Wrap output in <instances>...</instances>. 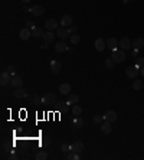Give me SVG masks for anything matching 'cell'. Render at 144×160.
I'll return each mask as SVG.
<instances>
[{"label": "cell", "mask_w": 144, "mask_h": 160, "mask_svg": "<svg viewBox=\"0 0 144 160\" xmlns=\"http://www.w3.org/2000/svg\"><path fill=\"white\" fill-rule=\"evenodd\" d=\"M111 59H112L115 64L124 62V59H125V54H124V51H122V49H115V51H112Z\"/></svg>", "instance_id": "cell-1"}, {"label": "cell", "mask_w": 144, "mask_h": 160, "mask_svg": "<svg viewBox=\"0 0 144 160\" xmlns=\"http://www.w3.org/2000/svg\"><path fill=\"white\" fill-rule=\"evenodd\" d=\"M55 102H56V95H55V94H52V92L45 94V95H43V98H42V104H46V105H53Z\"/></svg>", "instance_id": "cell-2"}, {"label": "cell", "mask_w": 144, "mask_h": 160, "mask_svg": "<svg viewBox=\"0 0 144 160\" xmlns=\"http://www.w3.org/2000/svg\"><path fill=\"white\" fill-rule=\"evenodd\" d=\"M10 81H12V74H10V72H7V71L2 72V77H0V84H2V85L5 87V85L10 84Z\"/></svg>", "instance_id": "cell-3"}, {"label": "cell", "mask_w": 144, "mask_h": 160, "mask_svg": "<svg viewBox=\"0 0 144 160\" xmlns=\"http://www.w3.org/2000/svg\"><path fill=\"white\" fill-rule=\"evenodd\" d=\"M29 12H30L33 16H41V15L45 13V7H43L42 5H36V6H32Z\"/></svg>", "instance_id": "cell-4"}, {"label": "cell", "mask_w": 144, "mask_h": 160, "mask_svg": "<svg viewBox=\"0 0 144 160\" xmlns=\"http://www.w3.org/2000/svg\"><path fill=\"white\" fill-rule=\"evenodd\" d=\"M125 72L130 79H137V77H138V68H135V66H128L125 69Z\"/></svg>", "instance_id": "cell-5"}, {"label": "cell", "mask_w": 144, "mask_h": 160, "mask_svg": "<svg viewBox=\"0 0 144 160\" xmlns=\"http://www.w3.org/2000/svg\"><path fill=\"white\" fill-rule=\"evenodd\" d=\"M56 36H58L61 41H64V39H66V38L69 36V31H68L66 28H64V26H62V28H58V29H56Z\"/></svg>", "instance_id": "cell-6"}, {"label": "cell", "mask_w": 144, "mask_h": 160, "mask_svg": "<svg viewBox=\"0 0 144 160\" xmlns=\"http://www.w3.org/2000/svg\"><path fill=\"white\" fill-rule=\"evenodd\" d=\"M82 150H84V143L82 141H75V143L71 144V151L79 154V153H82Z\"/></svg>", "instance_id": "cell-7"}, {"label": "cell", "mask_w": 144, "mask_h": 160, "mask_svg": "<svg viewBox=\"0 0 144 160\" xmlns=\"http://www.w3.org/2000/svg\"><path fill=\"white\" fill-rule=\"evenodd\" d=\"M45 28H46L48 31H56V29H58V22H56L55 19H48V20L45 22Z\"/></svg>", "instance_id": "cell-8"}, {"label": "cell", "mask_w": 144, "mask_h": 160, "mask_svg": "<svg viewBox=\"0 0 144 160\" xmlns=\"http://www.w3.org/2000/svg\"><path fill=\"white\" fill-rule=\"evenodd\" d=\"M122 51H128L130 48H131V42H130V39L128 38H121L120 39V45H118Z\"/></svg>", "instance_id": "cell-9"}, {"label": "cell", "mask_w": 144, "mask_h": 160, "mask_svg": "<svg viewBox=\"0 0 144 160\" xmlns=\"http://www.w3.org/2000/svg\"><path fill=\"white\" fill-rule=\"evenodd\" d=\"M104 118H105V121L114 123V121L117 120V113H115V111H112V110H108V111L104 114Z\"/></svg>", "instance_id": "cell-10"}, {"label": "cell", "mask_w": 144, "mask_h": 160, "mask_svg": "<svg viewBox=\"0 0 144 160\" xmlns=\"http://www.w3.org/2000/svg\"><path fill=\"white\" fill-rule=\"evenodd\" d=\"M55 51L59 52V54H62V52H66V51H68V46H66V43H65L64 41H59V42L55 43Z\"/></svg>", "instance_id": "cell-11"}, {"label": "cell", "mask_w": 144, "mask_h": 160, "mask_svg": "<svg viewBox=\"0 0 144 160\" xmlns=\"http://www.w3.org/2000/svg\"><path fill=\"white\" fill-rule=\"evenodd\" d=\"M61 69H62V64H61L59 61H52V62H51V71H52L53 74H59Z\"/></svg>", "instance_id": "cell-12"}, {"label": "cell", "mask_w": 144, "mask_h": 160, "mask_svg": "<svg viewBox=\"0 0 144 160\" xmlns=\"http://www.w3.org/2000/svg\"><path fill=\"white\" fill-rule=\"evenodd\" d=\"M22 78L18 75V74H13L12 75V81H10V85H13L15 88H18V87H22Z\"/></svg>", "instance_id": "cell-13"}, {"label": "cell", "mask_w": 144, "mask_h": 160, "mask_svg": "<svg viewBox=\"0 0 144 160\" xmlns=\"http://www.w3.org/2000/svg\"><path fill=\"white\" fill-rule=\"evenodd\" d=\"M26 95H28V92H26L22 87H18V88L13 91V97H15V98H25Z\"/></svg>", "instance_id": "cell-14"}, {"label": "cell", "mask_w": 144, "mask_h": 160, "mask_svg": "<svg viewBox=\"0 0 144 160\" xmlns=\"http://www.w3.org/2000/svg\"><path fill=\"white\" fill-rule=\"evenodd\" d=\"M19 36H20V39H22V41H28V39L32 36V31H30V29H28V28H25V29H22V31H20Z\"/></svg>", "instance_id": "cell-15"}, {"label": "cell", "mask_w": 144, "mask_h": 160, "mask_svg": "<svg viewBox=\"0 0 144 160\" xmlns=\"http://www.w3.org/2000/svg\"><path fill=\"white\" fill-rule=\"evenodd\" d=\"M101 130H102V133L110 134V133L112 131V123H110V121H104V123L101 124Z\"/></svg>", "instance_id": "cell-16"}, {"label": "cell", "mask_w": 144, "mask_h": 160, "mask_svg": "<svg viewBox=\"0 0 144 160\" xmlns=\"http://www.w3.org/2000/svg\"><path fill=\"white\" fill-rule=\"evenodd\" d=\"M71 25H72V16H71V15H65V16L62 18V20H61V26L68 28V26H71Z\"/></svg>", "instance_id": "cell-17"}, {"label": "cell", "mask_w": 144, "mask_h": 160, "mask_svg": "<svg viewBox=\"0 0 144 160\" xmlns=\"http://www.w3.org/2000/svg\"><path fill=\"white\" fill-rule=\"evenodd\" d=\"M118 45H120V42H118L117 39H114V38H110V39L107 41V48H110L111 51H115Z\"/></svg>", "instance_id": "cell-18"}, {"label": "cell", "mask_w": 144, "mask_h": 160, "mask_svg": "<svg viewBox=\"0 0 144 160\" xmlns=\"http://www.w3.org/2000/svg\"><path fill=\"white\" fill-rule=\"evenodd\" d=\"M94 45H95V49H97V51H99V52H102V51L107 48V42H104L102 39H97Z\"/></svg>", "instance_id": "cell-19"}, {"label": "cell", "mask_w": 144, "mask_h": 160, "mask_svg": "<svg viewBox=\"0 0 144 160\" xmlns=\"http://www.w3.org/2000/svg\"><path fill=\"white\" fill-rule=\"evenodd\" d=\"M55 36H56V33H53L52 31H48V32L43 33V39H45V42H49V43L55 39Z\"/></svg>", "instance_id": "cell-20"}, {"label": "cell", "mask_w": 144, "mask_h": 160, "mask_svg": "<svg viewBox=\"0 0 144 160\" xmlns=\"http://www.w3.org/2000/svg\"><path fill=\"white\" fill-rule=\"evenodd\" d=\"M43 29L42 28H39V26H35L33 29H32V36H35V38H41V36H43Z\"/></svg>", "instance_id": "cell-21"}, {"label": "cell", "mask_w": 144, "mask_h": 160, "mask_svg": "<svg viewBox=\"0 0 144 160\" xmlns=\"http://www.w3.org/2000/svg\"><path fill=\"white\" fill-rule=\"evenodd\" d=\"M59 92H61V94H65V95L69 94V92H71V85L66 84V82H65V84H61V85H59Z\"/></svg>", "instance_id": "cell-22"}, {"label": "cell", "mask_w": 144, "mask_h": 160, "mask_svg": "<svg viewBox=\"0 0 144 160\" xmlns=\"http://www.w3.org/2000/svg\"><path fill=\"white\" fill-rule=\"evenodd\" d=\"M133 46H134L135 49H141V48L144 46V39H143V38H137V39H134Z\"/></svg>", "instance_id": "cell-23"}, {"label": "cell", "mask_w": 144, "mask_h": 160, "mask_svg": "<svg viewBox=\"0 0 144 160\" xmlns=\"http://www.w3.org/2000/svg\"><path fill=\"white\" fill-rule=\"evenodd\" d=\"M78 101H79V97L76 95V94H68V104H78Z\"/></svg>", "instance_id": "cell-24"}, {"label": "cell", "mask_w": 144, "mask_h": 160, "mask_svg": "<svg viewBox=\"0 0 144 160\" xmlns=\"http://www.w3.org/2000/svg\"><path fill=\"white\" fill-rule=\"evenodd\" d=\"M84 125V120L78 115V117H75V120H74V127H76V128H81Z\"/></svg>", "instance_id": "cell-25"}, {"label": "cell", "mask_w": 144, "mask_h": 160, "mask_svg": "<svg viewBox=\"0 0 144 160\" xmlns=\"http://www.w3.org/2000/svg\"><path fill=\"white\" fill-rule=\"evenodd\" d=\"M81 113H82V108H81L78 104H75V105L72 107V114H74L75 117H78V115H81Z\"/></svg>", "instance_id": "cell-26"}, {"label": "cell", "mask_w": 144, "mask_h": 160, "mask_svg": "<svg viewBox=\"0 0 144 160\" xmlns=\"http://www.w3.org/2000/svg\"><path fill=\"white\" fill-rule=\"evenodd\" d=\"M35 157H36V160H45V159L48 157V153H46V151H43V150H41V151H38V153H36V156H35Z\"/></svg>", "instance_id": "cell-27"}, {"label": "cell", "mask_w": 144, "mask_h": 160, "mask_svg": "<svg viewBox=\"0 0 144 160\" xmlns=\"http://www.w3.org/2000/svg\"><path fill=\"white\" fill-rule=\"evenodd\" d=\"M79 41H81V38H79V35H78L76 32L71 35V42H72L74 45H76V43H79Z\"/></svg>", "instance_id": "cell-28"}, {"label": "cell", "mask_w": 144, "mask_h": 160, "mask_svg": "<svg viewBox=\"0 0 144 160\" xmlns=\"http://www.w3.org/2000/svg\"><path fill=\"white\" fill-rule=\"evenodd\" d=\"M104 64H105V68H107V69H112V68H114V64H115V62H114V61H112L111 58H107Z\"/></svg>", "instance_id": "cell-29"}, {"label": "cell", "mask_w": 144, "mask_h": 160, "mask_svg": "<svg viewBox=\"0 0 144 160\" xmlns=\"http://www.w3.org/2000/svg\"><path fill=\"white\" fill-rule=\"evenodd\" d=\"M133 88H134V89H137V91H138V89H141V88H143V81L135 79V81L133 82Z\"/></svg>", "instance_id": "cell-30"}, {"label": "cell", "mask_w": 144, "mask_h": 160, "mask_svg": "<svg viewBox=\"0 0 144 160\" xmlns=\"http://www.w3.org/2000/svg\"><path fill=\"white\" fill-rule=\"evenodd\" d=\"M140 66H144V58L143 56L135 58V68H140Z\"/></svg>", "instance_id": "cell-31"}, {"label": "cell", "mask_w": 144, "mask_h": 160, "mask_svg": "<svg viewBox=\"0 0 144 160\" xmlns=\"http://www.w3.org/2000/svg\"><path fill=\"white\" fill-rule=\"evenodd\" d=\"M41 144H42L43 147H48V146L51 144V138H49L48 136H45V137H42V140H41Z\"/></svg>", "instance_id": "cell-32"}, {"label": "cell", "mask_w": 144, "mask_h": 160, "mask_svg": "<svg viewBox=\"0 0 144 160\" xmlns=\"http://www.w3.org/2000/svg\"><path fill=\"white\" fill-rule=\"evenodd\" d=\"M104 121H105L104 115H95L94 117V123H97V124H102Z\"/></svg>", "instance_id": "cell-33"}, {"label": "cell", "mask_w": 144, "mask_h": 160, "mask_svg": "<svg viewBox=\"0 0 144 160\" xmlns=\"http://www.w3.org/2000/svg\"><path fill=\"white\" fill-rule=\"evenodd\" d=\"M32 102H33L35 105H41V104H42V98H41L39 95H35V97H33V101H32Z\"/></svg>", "instance_id": "cell-34"}, {"label": "cell", "mask_w": 144, "mask_h": 160, "mask_svg": "<svg viewBox=\"0 0 144 160\" xmlns=\"http://www.w3.org/2000/svg\"><path fill=\"white\" fill-rule=\"evenodd\" d=\"M61 148H62V151H65V153H68V151H71V146H68L66 143H64Z\"/></svg>", "instance_id": "cell-35"}, {"label": "cell", "mask_w": 144, "mask_h": 160, "mask_svg": "<svg viewBox=\"0 0 144 160\" xmlns=\"http://www.w3.org/2000/svg\"><path fill=\"white\" fill-rule=\"evenodd\" d=\"M26 28L32 31V29L35 28V25H33V22H32V20H26Z\"/></svg>", "instance_id": "cell-36"}, {"label": "cell", "mask_w": 144, "mask_h": 160, "mask_svg": "<svg viewBox=\"0 0 144 160\" xmlns=\"http://www.w3.org/2000/svg\"><path fill=\"white\" fill-rule=\"evenodd\" d=\"M74 157H75V153H74V151H68V154H66V159H68V160H72Z\"/></svg>", "instance_id": "cell-37"}, {"label": "cell", "mask_w": 144, "mask_h": 160, "mask_svg": "<svg viewBox=\"0 0 144 160\" xmlns=\"http://www.w3.org/2000/svg\"><path fill=\"white\" fill-rule=\"evenodd\" d=\"M7 72H10V74L13 75V74H15V66H12V65H9V66H7Z\"/></svg>", "instance_id": "cell-38"}, {"label": "cell", "mask_w": 144, "mask_h": 160, "mask_svg": "<svg viewBox=\"0 0 144 160\" xmlns=\"http://www.w3.org/2000/svg\"><path fill=\"white\" fill-rule=\"evenodd\" d=\"M68 31H69V33H75L76 32V26H69Z\"/></svg>", "instance_id": "cell-39"}, {"label": "cell", "mask_w": 144, "mask_h": 160, "mask_svg": "<svg viewBox=\"0 0 144 160\" xmlns=\"http://www.w3.org/2000/svg\"><path fill=\"white\" fill-rule=\"evenodd\" d=\"M133 56H135V58L138 56V49H134V51H133Z\"/></svg>", "instance_id": "cell-40"}, {"label": "cell", "mask_w": 144, "mask_h": 160, "mask_svg": "<svg viewBox=\"0 0 144 160\" xmlns=\"http://www.w3.org/2000/svg\"><path fill=\"white\" fill-rule=\"evenodd\" d=\"M33 97H35V95H30V94H28V95H26V98H28L29 101H33Z\"/></svg>", "instance_id": "cell-41"}, {"label": "cell", "mask_w": 144, "mask_h": 160, "mask_svg": "<svg viewBox=\"0 0 144 160\" xmlns=\"http://www.w3.org/2000/svg\"><path fill=\"white\" fill-rule=\"evenodd\" d=\"M9 157H10V159H13V160H15V159H18V156H16V154H10Z\"/></svg>", "instance_id": "cell-42"}, {"label": "cell", "mask_w": 144, "mask_h": 160, "mask_svg": "<svg viewBox=\"0 0 144 160\" xmlns=\"http://www.w3.org/2000/svg\"><path fill=\"white\" fill-rule=\"evenodd\" d=\"M141 75H143V77H144V66H143V68H141Z\"/></svg>", "instance_id": "cell-43"}, {"label": "cell", "mask_w": 144, "mask_h": 160, "mask_svg": "<svg viewBox=\"0 0 144 160\" xmlns=\"http://www.w3.org/2000/svg\"><path fill=\"white\" fill-rule=\"evenodd\" d=\"M22 2H23V3H29V2H30V0H22Z\"/></svg>", "instance_id": "cell-44"}]
</instances>
